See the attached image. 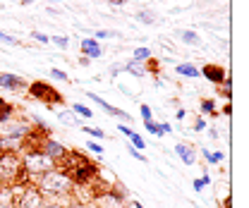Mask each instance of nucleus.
<instances>
[{"label": "nucleus", "mask_w": 249, "mask_h": 208, "mask_svg": "<svg viewBox=\"0 0 249 208\" xmlns=\"http://www.w3.org/2000/svg\"><path fill=\"white\" fill-rule=\"evenodd\" d=\"M31 91H34L38 98H58V96H53L55 91L48 89V87H43V84H34V87H31Z\"/></svg>", "instance_id": "nucleus-5"}, {"label": "nucleus", "mask_w": 249, "mask_h": 208, "mask_svg": "<svg viewBox=\"0 0 249 208\" xmlns=\"http://www.w3.org/2000/svg\"><path fill=\"white\" fill-rule=\"evenodd\" d=\"M96 36H98V38H106V36H113V34H110V31H98Z\"/></svg>", "instance_id": "nucleus-22"}, {"label": "nucleus", "mask_w": 249, "mask_h": 208, "mask_svg": "<svg viewBox=\"0 0 249 208\" xmlns=\"http://www.w3.org/2000/svg\"><path fill=\"white\" fill-rule=\"evenodd\" d=\"M19 208H43V199L36 189H27L22 194V201H19Z\"/></svg>", "instance_id": "nucleus-4"}, {"label": "nucleus", "mask_w": 249, "mask_h": 208, "mask_svg": "<svg viewBox=\"0 0 249 208\" xmlns=\"http://www.w3.org/2000/svg\"><path fill=\"white\" fill-rule=\"evenodd\" d=\"M17 173H19V158L15 153L0 156V179L2 182H10L12 177H17Z\"/></svg>", "instance_id": "nucleus-3"}, {"label": "nucleus", "mask_w": 249, "mask_h": 208, "mask_svg": "<svg viewBox=\"0 0 249 208\" xmlns=\"http://www.w3.org/2000/svg\"><path fill=\"white\" fill-rule=\"evenodd\" d=\"M178 72H180V74H187V77H196V74H199L196 67H192V65H180Z\"/></svg>", "instance_id": "nucleus-10"}, {"label": "nucleus", "mask_w": 249, "mask_h": 208, "mask_svg": "<svg viewBox=\"0 0 249 208\" xmlns=\"http://www.w3.org/2000/svg\"><path fill=\"white\" fill-rule=\"evenodd\" d=\"M0 87H22V82L17 77H12V74H2L0 77Z\"/></svg>", "instance_id": "nucleus-8"}, {"label": "nucleus", "mask_w": 249, "mask_h": 208, "mask_svg": "<svg viewBox=\"0 0 249 208\" xmlns=\"http://www.w3.org/2000/svg\"><path fill=\"white\" fill-rule=\"evenodd\" d=\"M46 149H48V156H51V158H65V149L58 146V144H53V141H48Z\"/></svg>", "instance_id": "nucleus-7"}, {"label": "nucleus", "mask_w": 249, "mask_h": 208, "mask_svg": "<svg viewBox=\"0 0 249 208\" xmlns=\"http://www.w3.org/2000/svg\"><path fill=\"white\" fill-rule=\"evenodd\" d=\"M31 36H34L36 41H41V43H48V36H46V34H38V31H34Z\"/></svg>", "instance_id": "nucleus-16"}, {"label": "nucleus", "mask_w": 249, "mask_h": 208, "mask_svg": "<svg viewBox=\"0 0 249 208\" xmlns=\"http://www.w3.org/2000/svg\"><path fill=\"white\" fill-rule=\"evenodd\" d=\"M48 208H60V206H48Z\"/></svg>", "instance_id": "nucleus-24"}, {"label": "nucleus", "mask_w": 249, "mask_h": 208, "mask_svg": "<svg viewBox=\"0 0 249 208\" xmlns=\"http://www.w3.org/2000/svg\"><path fill=\"white\" fill-rule=\"evenodd\" d=\"M182 41H187V43H199V38H196L192 31H185V34H182Z\"/></svg>", "instance_id": "nucleus-13"}, {"label": "nucleus", "mask_w": 249, "mask_h": 208, "mask_svg": "<svg viewBox=\"0 0 249 208\" xmlns=\"http://www.w3.org/2000/svg\"><path fill=\"white\" fill-rule=\"evenodd\" d=\"M137 19H139V22H144V24H151V22H154V15H151V12H139V15H137Z\"/></svg>", "instance_id": "nucleus-12"}, {"label": "nucleus", "mask_w": 249, "mask_h": 208, "mask_svg": "<svg viewBox=\"0 0 249 208\" xmlns=\"http://www.w3.org/2000/svg\"><path fill=\"white\" fill-rule=\"evenodd\" d=\"M24 165H27V170H29V173L41 175V173H48V170L53 168V158H51L48 153H41V151H36V153H29V156H27Z\"/></svg>", "instance_id": "nucleus-2"}, {"label": "nucleus", "mask_w": 249, "mask_h": 208, "mask_svg": "<svg viewBox=\"0 0 249 208\" xmlns=\"http://www.w3.org/2000/svg\"><path fill=\"white\" fill-rule=\"evenodd\" d=\"M41 187H43L46 194H65V191H70L72 182H70L67 175H62V173H46Z\"/></svg>", "instance_id": "nucleus-1"}, {"label": "nucleus", "mask_w": 249, "mask_h": 208, "mask_svg": "<svg viewBox=\"0 0 249 208\" xmlns=\"http://www.w3.org/2000/svg\"><path fill=\"white\" fill-rule=\"evenodd\" d=\"M178 153H180V156L185 158L187 163H192V160H194V156H192V153H189V149H187V146H182V144L178 146Z\"/></svg>", "instance_id": "nucleus-11"}, {"label": "nucleus", "mask_w": 249, "mask_h": 208, "mask_svg": "<svg viewBox=\"0 0 249 208\" xmlns=\"http://www.w3.org/2000/svg\"><path fill=\"white\" fill-rule=\"evenodd\" d=\"M60 120L65 122V124H74V118H72V115H67V113H60Z\"/></svg>", "instance_id": "nucleus-18"}, {"label": "nucleus", "mask_w": 249, "mask_h": 208, "mask_svg": "<svg viewBox=\"0 0 249 208\" xmlns=\"http://www.w3.org/2000/svg\"><path fill=\"white\" fill-rule=\"evenodd\" d=\"M74 110H77V113H82V115H87V118H91V110H89V108H84V105H74Z\"/></svg>", "instance_id": "nucleus-17"}, {"label": "nucleus", "mask_w": 249, "mask_h": 208, "mask_svg": "<svg viewBox=\"0 0 249 208\" xmlns=\"http://www.w3.org/2000/svg\"><path fill=\"white\" fill-rule=\"evenodd\" d=\"M53 2H58V0H53Z\"/></svg>", "instance_id": "nucleus-25"}, {"label": "nucleus", "mask_w": 249, "mask_h": 208, "mask_svg": "<svg viewBox=\"0 0 249 208\" xmlns=\"http://www.w3.org/2000/svg\"><path fill=\"white\" fill-rule=\"evenodd\" d=\"M82 48H84V53H89L91 58L101 55V48L96 46V41H89V38H84V41H82Z\"/></svg>", "instance_id": "nucleus-6"}, {"label": "nucleus", "mask_w": 249, "mask_h": 208, "mask_svg": "<svg viewBox=\"0 0 249 208\" xmlns=\"http://www.w3.org/2000/svg\"><path fill=\"white\" fill-rule=\"evenodd\" d=\"M101 206H108V208H118V201H115V199H110V196H106V199H101Z\"/></svg>", "instance_id": "nucleus-15"}, {"label": "nucleus", "mask_w": 249, "mask_h": 208, "mask_svg": "<svg viewBox=\"0 0 249 208\" xmlns=\"http://www.w3.org/2000/svg\"><path fill=\"white\" fill-rule=\"evenodd\" d=\"M204 72H206V77L213 79V82H220V79H223V69H220V67H204Z\"/></svg>", "instance_id": "nucleus-9"}, {"label": "nucleus", "mask_w": 249, "mask_h": 208, "mask_svg": "<svg viewBox=\"0 0 249 208\" xmlns=\"http://www.w3.org/2000/svg\"><path fill=\"white\" fill-rule=\"evenodd\" d=\"M51 74H53V77H55V79H65V74H62L60 69H53V72H51Z\"/></svg>", "instance_id": "nucleus-21"}, {"label": "nucleus", "mask_w": 249, "mask_h": 208, "mask_svg": "<svg viewBox=\"0 0 249 208\" xmlns=\"http://www.w3.org/2000/svg\"><path fill=\"white\" fill-rule=\"evenodd\" d=\"M0 41H5V43H17L12 36H7V34H2V31H0Z\"/></svg>", "instance_id": "nucleus-19"}, {"label": "nucleus", "mask_w": 249, "mask_h": 208, "mask_svg": "<svg viewBox=\"0 0 249 208\" xmlns=\"http://www.w3.org/2000/svg\"><path fill=\"white\" fill-rule=\"evenodd\" d=\"M108 2H113V5H120V2H123V0H108Z\"/></svg>", "instance_id": "nucleus-23"}, {"label": "nucleus", "mask_w": 249, "mask_h": 208, "mask_svg": "<svg viewBox=\"0 0 249 208\" xmlns=\"http://www.w3.org/2000/svg\"><path fill=\"white\" fill-rule=\"evenodd\" d=\"M149 55H151V53H149L146 48H137V53H134V58H137V60H146Z\"/></svg>", "instance_id": "nucleus-14"}, {"label": "nucleus", "mask_w": 249, "mask_h": 208, "mask_svg": "<svg viewBox=\"0 0 249 208\" xmlns=\"http://www.w3.org/2000/svg\"><path fill=\"white\" fill-rule=\"evenodd\" d=\"M55 43H58L60 48H67V38H62V36H55Z\"/></svg>", "instance_id": "nucleus-20"}]
</instances>
